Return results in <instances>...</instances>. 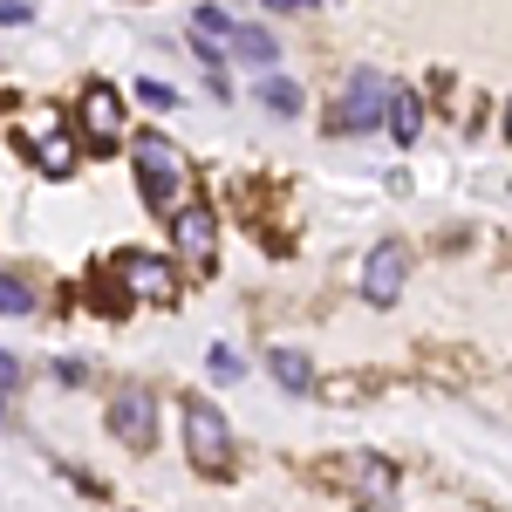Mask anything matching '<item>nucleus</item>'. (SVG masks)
Here are the masks:
<instances>
[{
	"instance_id": "nucleus-7",
	"label": "nucleus",
	"mask_w": 512,
	"mask_h": 512,
	"mask_svg": "<svg viewBox=\"0 0 512 512\" xmlns=\"http://www.w3.org/2000/svg\"><path fill=\"white\" fill-rule=\"evenodd\" d=\"M171 246L198 260V267H212V253H219V219L205 212V205H178L171 212Z\"/></svg>"
},
{
	"instance_id": "nucleus-21",
	"label": "nucleus",
	"mask_w": 512,
	"mask_h": 512,
	"mask_svg": "<svg viewBox=\"0 0 512 512\" xmlns=\"http://www.w3.org/2000/svg\"><path fill=\"white\" fill-rule=\"evenodd\" d=\"M506 130H512V103H506Z\"/></svg>"
},
{
	"instance_id": "nucleus-2",
	"label": "nucleus",
	"mask_w": 512,
	"mask_h": 512,
	"mask_svg": "<svg viewBox=\"0 0 512 512\" xmlns=\"http://www.w3.org/2000/svg\"><path fill=\"white\" fill-rule=\"evenodd\" d=\"M185 444H192L198 472H226L233 465V431H226V410L219 403H185Z\"/></svg>"
},
{
	"instance_id": "nucleus-13",
	"label": "nucleus",
	"mask_w": 512,
	"mask_h": 512,
	"mask_svg": "<svg viewBox=\"0 0 512 512\" xmlns=\"http://www.w3.org/2000/svg\"><path fill=\"white\" fill-rule=\"evenodd\" d=\"M390 130H396V144H417V130H424V103L410 89H390Z\"/></svg>"
},
{
	"instance_id": "nucleus-11",
	"label": "nucleus",
	"mask_w": 512,
	"mask_h": 512,
	"mask_svg": "<svg viewBox=\"0 0 512 512\" xmlns=\"http://www.w3.org/2000/svg\"><path fill=\"white\" fill-rule=\"evenodd\" d=\"M35 164H41V178H69V171H76V137H69V130H41Z\"/></svg>"
},
{
	"instance_id": "nucleus-18",
	"label": "nucleus",
	"mask_w": 512,
	"mask_h": 512,
	"mask_svg": "<svg viewBox=\"0 0 512 512\" xmlns=\"http://www.w3.org/2000/svg\"><path fill=\"white\" fill-rule=\"evenodd\" d=\"M137 89H144V103H151V110H171V103H178V89H171V82H137Z\"/></svg>"
},
{
	"instance_id": "nucleus-1",
	"label": "nucleus",
	"mask_w": 512,
	"mask_h": 512,
	"mask_svg": "<svg viewBox=\"0 0 512 512\" xmlns=\"http://www.w3.org/2000/svg\"><path fill=\"white\" fill-rule=\"evenodd\" d=\"M130 158H137V185H144V205L171 219V212L185 205V178H192V171H185V158H178V144H171L164 130H144V137L130 144Z\"/></svg>"
},
{
	"instance_id": "nucleus-14",
	"label": "nucleus",
	"mask_w": 512,
	"mask_h": 512,
	"mask_svg": "<svg viewBox=\"0 0 512 512\" xmlns=\"http://www.w3.org/2000/svg\"><path fill=\"white\" fill-rule=\"evenodd\" d=\"M260 103H267L274 117H294V110H301V89H294L287 76H267L260 82Z\"/></svg>"
},
{
	"instance_id": "nucleus-3",
	"label": "nucleus",
	"mask_w": 512,
	"mask_h": 512,
	"mask_svg": "<svg viewBox=\"0 0 512 512\" xmlns=\"http://www.w3.org/2000/svg\"><path fill=\"white\" fill-rule=\"evenodd\" d=\"M383 110H390V82L376 76V69H355L349 82H342V96H335V130H376L383 123Z\"/></svg>"
},
{
	"instance_id": "nucleus-20",
	"label": "nucleus",
	"mask_w": 512,
	"mask_h": 512,
	"mask_svg": "<svg viewBox=\"0 0 512 512\" xmlns=\"http://www.w3.org/2000/svg\"><path fill=\"white\" fill-rule=\"evenodd\" d=\"M267 7H274V14H308L315 0H267Z\"/></svg>"
},
{
	"instance_id": "nucleus-6",
	"label": "nucleus",
	"mask_w": 512,
	"mask_h": 512,
	"mask_svg": "<svg viewBox=\"0 0 512 512\" xmlns=\"http://www.w3.org/2000/svg\"><path fill=\"white\" fill-rule=\"evenodd\" d=\"M117 280L137 301H151V308H171L178 301V274L164 267L158 253H117Z\"/></svg>"
},
{
	"instance_id": "nucleus-8",
	"label": "nucleus",
	"mask_w": 512,
	"mask_h": 512,
	"mask_svg": "<svg viewBox=\"0 0 512 512\" xmlns=\"http://www.w3.org/2000/svg\"><path fill=\"white\" fill-rule=\"evenodd\" d=\"M110 437H117L123 451H151L158 417H151V396H144V390H123L117 403H110Z\"/></svg>"
},
{
	"instance_id": "nucleus-10",
	"label": "nucleus",
	"mask_w": 512,
	"mask_h": 512,
	"mask_svg": "<svg viewBox=\"0 0 512 512\" xmlns=\"http://www.w3.org/2000/svg\"><path fill=\"white\" fill-rule=\"evenodd\" d=\"M267 369H274V383L287 396H308V390H315V362H308L301 349H274V355H267Z\"/></svg>"
},
{
	"instance_id": "nucleus-4",
	"label": "nucleus",
	"mask_w": 512,
	"mask_h": 512,
	"mask_svg": "<svg viewBox=\"0 0 512 512\" xmlns=\"http://www.w3.org/2000/svg\"><path fill=\"white\" fill-rule=\"evenodd\" d=\"M403 274H410V246H403V239H383V246L362 260V301H369V308H396Z\"/></svg>"
},
{
	"instance_id": "nucleus-9",
	"label": "nucleus",
	"mask_w": 512,
	"mask_h": 512,
	"mask_svg": "<svg viewBox=\"0 0 512 512\" xmlns=\"http://www.w3.org/2000/svg\"><path fill=\"white\" fill-rule=\"evenodd\" d=\"M82 123H89V137H96V151L123 144V103L103 89V82H89V89H82Z\"/></svg>"
},
{
	"instance_id": "nucleus-16",
	"label": "nucleus",
	"mask_w": 512,
	"mask_h": 512,
	"mask_svg": "<svg viewBox=\"0 0 512 512\" xmlns=\"http://www.w3.org/2000/svg\"><path fill=\"white\" fill-rule=\"evenodd\" d=\"M205 369H212V383H239V355L226 349V342H212V355H205Z\"/></svg>"
},
{
	"instance_id": "nucleus-17",
	"label": "nucleus",
	"mask_w": 512,
	"mask_h": 512,
	"mask_svg": "<svg viewBox=\"0 0 512 512\" xmlns=\"http://www.w3.org/2000/svg\"><path fill=\"white\" fill-rule=\"evenodd\" d=\"M14 390H21V362L0 349V417H7V396H14Z\"/></svg>"
},
{
	"instance_id": "nucleus-15",
	"label": "nucleus",
	"mask_w": 512,
	"mask_h": 512,
	"mask_svg": "<svg viewBox=\"0 0 512 512\" xmlns=\"http://www.w3.org/2000/svg\"><path fill=\"white\" fill-rule=\"evenodd\" d=\"M0 315H35V287L21 274H0Z\"/></svg>"
},
{
	"instance_id": "nucleus-5",
	"label": "nucleus",
	"mask_w": 512,
	"mask_h": 512,
	"mask_svg": "<svg viewBox=\"0 0 512 512\" xmlns=\"http://www.w3.org/2000/svg\"><path fill=\"white\" fill-rule=\"evenodd\" d=\"M335 472H342V485H349V492H355L369 512H390V506H396V472L383 465V458L349 451V458H335Z\"/></svg>"
},
{
	"instance_id": "nucleus-19",
	"label": "nucleus",
	"mask_w": 512,
	"mask_h": 512,
	"mask_svg": "<svg viewBox=\"0 0 512 512\" xmlns=\"http://www.w3.org/2000/svg\"><path fill=\"white\" fill-rule=\"evenodd\" d=\"M0 21H7V28H28L35 7H28V0H0Z\"/></svg>"
},
{
	"instance_id": "nucleus-12",
	"label": "nucleus",
	"mask_w": 512,
	"mask_h": 512,
	"mask_svg": "<svg viewBox=\"0 0 512 512\" xmlns=\"http://www.w3.org/2000/svg\"><path fill=\"white\" fill-rule=\"evenodd\" d=\"M226 48H233L239 62H253V69H274V55H280V41L267 35V28H233Z\"/></svg>"
}]
</instances>
